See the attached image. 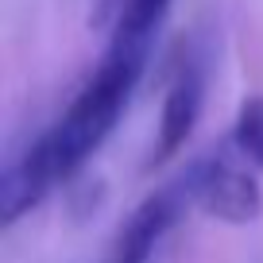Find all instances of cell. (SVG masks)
Returning a JSON list of instances; mask_svg holds the SVG:
<instances>
[{
  "mask_svg": "<svg viewBox=\"0 0 263 263\" xmlns=\"http://www.w3.org/2000/svg\"><path fill=\"white\" fill-rule=\"evenodd\" d=\"M151 47L147 43H132V39H108L105 58L97 62V70L89 74V82L74 93V101L62 108V116L47 124L50 132V147H54L58 174L74 178L97 147L116 132V124L124 120L132 97L140 89V78L147 70Z\"/></svg>",
  "mask_w": 263,
  "mask_h": 263,
  "instance_id": "6da1fadb",
  "label": "cell"
},
{
  "mask_svg": "<svg viewBox=\"0 0 263 263\" xmlns=\"http://www.w3.org/2000/svg\"><path fill=\"white\" fill-rule=\"evenodd\" d=\"M209 70H213V47L205 35H190L186 47L178 50L174 74L163 93V112H159V132L151 147L147 166H163L186 147L194 136L201 108H205V89H209Z\"/></svg>",
  "mask_w": 263,
  "mask_h": 263,
  "instance_id": "7a4b0ae2",
  "label": "cell"
},
{
  "mask_svg": "<svg viewBox=\"0 0 263 263\" xmlns=\"http://www.w3.org/2000/svg\"><path fill=\"white\" fill-rule=\"evenodd\" d=\"M190 209H197L194 174H190V166H182L174 178H166L159 190H151L140 205L128 213V221L120 224L105 263H155L163 240L174 232V224Z\"/></svg>",
  "mask_w": 263,
  "mask_h": 263,
  "instance_id": "3957f363",
  "label": "cell"
},
{
  "mask_svg": "<svg viewBox=\"0 0 263 263\" xmlns=\"http://www.w3.org/2000/svg\"><path fill=\"white\" fill-rule=\"evenodd\" d=\"M194 174V201L197 209L224 224H255L263 217V186L248 166H240L229 151H205L190 159Z\"/></svg>",
  "mask_w": 263,
  "mask_h": 263,
  "instance_id": "277c9868",
  "label": "cell"
},
{
  "mask_svg": "<svg viewBox=\"0 0 263 263\" xmlns=\"http://www.w3.org/2000/svg\"><path fill=\"white\" fill-rule=\"evenodd\" d=\"M62 182L54 163V147H50V132L39 128L31 140H24L20 147L8 151V163L0 174V224L12 229L16 221H24L31 209H39V201Z\"/></svg>",
  "mask_w": 263,
  "mask_h": 263,
  "instance_id": "5b68a950",
  "label": "cell"
},
{
  "mask_svg": "<svg viewBox=\"0 0 263 263\" xmlns=\"http://www.w3.org/2000/svg\"><path fill=\"white\" fill-rule=\"evenodd\" d=\"M166 12H171V0H124L120 16H116L112 35L116 39H132V43H155L159 27H163Z\"/></svg>",
  "mask_w": 263,
  "mask_h": 263,
  "instance_id": "8992f818",
  "label": "cell"
},
{
  "mask_svg": "<svg viewBox=\"0 0 263 263\" xmlns=\"http://www.w3.org/2000/svg\"><path fill=\"white\" fill-rule=\"evenodd\" d=\"M229 143L240 159H248L252 166L263 171V93H252V97L240 101L232 132H229Z\"/></svg>",
  "mask_w": 263,
  "mask_h": 263,
  "instance_id": "52a82bcc",
  "label": "cell"
}]
</instances>
